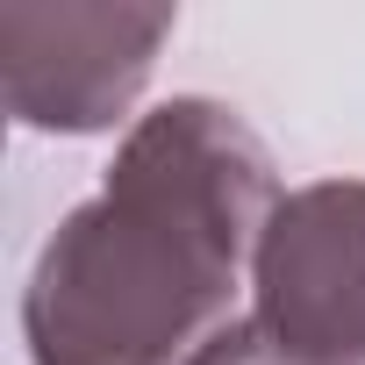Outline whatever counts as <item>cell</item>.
<instances>
[{
	"mask_svg": "<svg viewBox=\"0 0 365 365\" xmlns=\"http://www.w3.org/2000/svg\"><path fill=\"white\" fill-rule=\"evenodd\" d=\"M272 150L208 93L129 122L101 194L79 201L22 287L36 365H187L237 301L279 208Z\"/></svg>",
	"mask_w": 365,
	"mask_h": 365,
	"instance_id": "cell-1",
	"label": "cell"
},
{
	"mask_svg": "<svg viewBox=\"0 0 365 365\" xmlns=\"http://www.w3.org/2000/svg\"><path fill=\"white\" fill-rule=\"evenodd\" d=\"M172 8L150 0H8L0 8V93L22 129L101 136L150 86Z\"/></svg>",
	"mask_w": 365,
	"mask_h": 365,
	"instance_id": "cell-2",
	"label": "cell"
},
{
	"mask_svg": "<svg viewBox=\"0 0 365 365\" xmlns=\"http://www.w3.org/2000/svg\"><path fill=\"white\" fill-rule=\"evenodd\" d=\"M187 365H336V358H308V351H294L287 336H272V329L251 315V322H222Z\"/></svg>",
	"mask_w": 365,
	"mask_h": 365,
	"instance_id": "cell-4",
	"label": "cell"
},
{
	"mask_svg": "<svg viewBox=\"0 0 365 365\" xmlns=\"http://www.w3.org/2000/svg\"><path fill=\"white\" fill-rule=\"evenodd\" d=\"M258 322L308 358L365 365V179L294 187L251 258Z\"/></svg>",
	"mask_w": 365,
	"mask_h": 365,
	"instance_id": "cell-3",
	"label": "cell"
}]
</instances>
